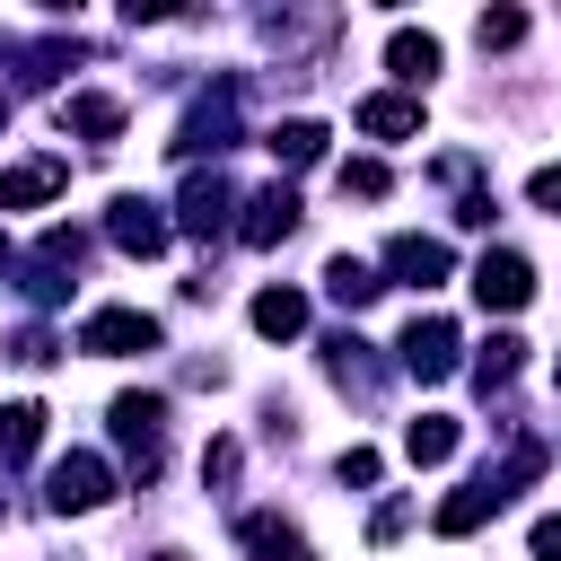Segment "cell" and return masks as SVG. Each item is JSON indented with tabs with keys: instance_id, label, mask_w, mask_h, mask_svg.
<instances>
[{
	"instance_id": "13",
	"label": "cell",
	"mask_w": 561,
	"mask_h": 561,
	"mask_svg": "<svg viewBox=\"0 0 561 561\" xmlns=\"http://www.w3.org/2000/svg\"><path fill=\"white\" fill-rule=\"evenodd\" d=\"M359 131H368V140H412V131H421V96H403V88L359 96Z\"/></svg>"
},
{
	"instance_id": "20",
	"label": "cell",
	"mask_w": 561,
	"mask_h": 561,
	"mask_svg": "<svg viewBox=\"0 0 561 561\" xmlns=\"http://www.w3.org/2000/svg\"><path fill=\"white\" fill-rule=\"evenodd\" d=\"M377 289H386V280H377L359 254H333V263H324V298H333V307H368Z\"/></svg>"
},
{
	"instance_id": "18",
	"label": "cell",
	"mask_w": 561,
	"mask_h": 561,
	"mask_svg": "<svg viewBox=\"0 0 561 561\" xmlns=\"http://www.w3.org/2000/svg\"><path fill=\"white\" fill-rule=\"evenodd\" d=\"M254 333H263V342H298V333H307V298H298V289H263V298H254Z\"/></svg>"
},
{
	"instance_id": "19",
	"label": "cell",
	"mask_w": 561,
	"mask_h": 561,
	"mask_svg": "<svg viewBox=\"0 0 561 561\" xmlns=\"http://www.w3.org/2000/svg\"><path fill=\"white\" fill-rule=\"evenodd\" d=\"M44 447V403H0V465H26Z\"/></svg>"
},
{
	"instance_id": "34",
	"label": "cell",
	"mask_w": 561,
	"mask_h": 561,
	"mask_svg": "<svg viewBox=\"0 0 561 561\" xmlns=\"http://www.w3.org/2000/svg\"><path fill=\"white\" fill-rule=\"evenodd\" d=\"M0 123H9V96H0Z\"/></svg>"
},
{
	"instance_id": "25",
	"label": "cell",
	"mask_w": 561,
	"mask_h": 561,
	"mask_svg": "<svg viewBox=\"0 0 561 561\" xmlns=\"http://www.w3.org/2000/svg\"><path fill=\"white\" fill-rule=\"evenodd\" d=\"M70 53H79V44H35V53H26V70H18V79H26V88H53V79H61V61H70Z\"/></svg>"
},
{
	"instance_id": "2",
	"label": "cell",
	"mask_w": 561,
	"mask_h": 561,
	"mask_svg": "<svg viewBox=\"0 0 561 561\" xmlns=\"http://www.w3.org/2000/svg\"><path fill=\"white\" fill-rule=\"evenodd\" d=\"M237 105H245V88L237 79H210L202 96H193V114L175 123V158H219V149H237Z\"/></svg>"
},
{
	"instance_id": "28",
	"label": "cell",
	"mask_w": 561,
	"mask_h": 561,
	"mask_svg": "<svg viewBox=\"0 0 561 561\" xmlns=\"http://www.w3.org/2000/svg\"><path fill=\"white\" fill-rule=\"evenodd\" d=\"M202 482H210V491L237 482V438H210V447H202Z\"/></svg>"
},
{
	"instance_id": "29",
	"label": "cell",
	"mask_w": 561,
	"mask_h": 561,
	"mask_svg": "<svg viewBox=\"0 0 561 561\" xmlns=\"http://www.w3.org/2000/svg\"><path fill=\"white\" fill-rule=\"evenodd\" d=\"M333 473H342V482H359V491H368V482H377V473H386V465H377V447H342V465H333Z\"/></svg>"
},
{
	"instance_id": "3",
	"label": "cell",
	"mask_w": 561,
	"mask_h": 561,
	"mask_svg": "<svg viewBox=\"0 0 561 561\" xmlns=\"http://www.w3.org/2000/svg\"><path fill=\"white\" fill-rule=\"evenodd\" d=\"M105 500H114V465L88 456V447H70V456L44 473V508H53V517H79V508H105Z\"/></svg>"
},
{
	"instance_id": "12",
	"label": "cell",
	"mask_w": 561,
	"mask_h": 561,
	"mask_svg": "<svg viewBox=\"0 0 561 561\" xmlns=\"http://www.w3.org/2000/svg\"><path fill=\"white\" fill-rule=\"evenodd\" d=\"M61 158H18V167H0V210H35V202H53L61 193Z\"/></svg>"
},
{
	"instance_id": "33",
	"label": "cell",
	"mask_w": 561,
	"mask_h": 561,
	"mask_svg": "<svg viewBox=\"0 0 561 561\" xmlns=\"http://www.w3.org/2000/svg\"><path fill=\"white\" fill-rule=\"evenodd\" d=\"M149 561H184V552H149Z\"/></svg>"
},
{
	"instance_id": "35",
	"label": "cell",
	"mask_w": 561,
	"mask_h": 561,
	"mask_svg": "<svg viewBox=\"0 0 561 561\" xmlns=\"http://www.w3.org/2000/svg\"><path fill=\"white\" fill-rule=\"evenodd\" d=\"M0 53H9V44H0Z\"/></svg>"
},
{
	"instance_id": "16",
	"label": "cell",
	"mask_w": 561,
	"mask_h": 561,
	"mask_svg": "<svg viewBox=\"0 0 561 561\" xmlns=\"http://www.w3.org/2000/svg\"><path fill=\"white\" fill-rule=\"evenodd\" d=\"M324 377H333L342 394H368V386H377V359H368V342H359V333H333V342H324Z\"/></svg>"
},
{
	"instance_id": "31",
	"label": "cell",
	"mask_w": 561,
	"mask_h": 561,
	"mask_svg": "<svg viewBox=\"0 0 561 561\" xmlns=\"http://www.w3.org/2000/svg\"><path fill=\"white\" fill-rule=\"evenodd\" d=\"M403 526H412V500H386V508H377V517H368V535H377V543H394V535H403Z\"/></svg>"
},
{
	"instance_id": "21",
	"label": "cell",
	"mask_w": 561,
	"mask_h": 561,
	"mask_svg": "<svg viewBox=\"0 0 561 561\" xmlns=\"http://www.w3.org/2000/svg\"><path fill=\"white\" fill-rule=\"evenodd\" d=\"M456 438H465V430H456L447 412H421V421L403 430V456H412V465H447V456H456Z\"/></svg>"
},
{
	"instance_id": "17",
	"label": "cell",
	"mask_w": 561,
	"mask_h": 561,
	"mask_svg": "<svg viewBox=\"0 0 561 561\" xmlns=\"http://www.w3.org/2000/svg\"><path fill=\"white\" fill-rule=\"evenodd\" d=\"M263 149H272L280 167H316V158H324V123L289 114V123H272V131H263Z\"/></svg>"
},
{
	"instance_id": "9",
	"label": "cell",
	"mask_w": 561,
	"mask_h": 561,
	"mask_svg": "<svg viewBox=\"0 0 561 561\" xmlns=\"http://www.w3.org/2000/svg\"><path fill=\"white\" fill-rule=\"evenodd\" d=\"M237 210H245V219H237V237H245L254 254H263V245H280V237L298 228V193H289V184H263V193H245Z\"/></svg>"
},
{
	"instance_id": "22",
	"label": "cell",
	"mask_w": 561,
	"mask_h": 561,
	"mask_svg": "<svg viewBox=\"0 0 561 561\" xmlns=\"http://www.w3.org/2000/svg\"><path fill=\"white\" fill-rule=\"evenodd\" d=\"M517 368H526V342H517V333H491V342L473 351V386H482V394H491V386H508Z\"/></svg>"
},
{
	"instance_id": "8",
	"label": "cell",
	"mask_w": 561,
	"mask_h": 561,
	"mask_svg": "<svg viewBox=\"0 0 561 561\" xmlns=\"http://www.w3.org/2000/svg\"><path fill=\"white\" fill-rule=\"evenodd\" d=\"M473 298H482L491 316H517V307L535 298V263H526V254H508V245H491V254L473 263Z\"/></svg>"
},
{
	"instance_id": "30",
	"label": "cell",
	"mask_w": 561,
	"mask_h": 561,
	"mask_svg": "<svg viewBox=\"0 0 561 561\" xmlns=\"http://www.w3.org/2000/svg\"><path fill=\"white\" fill-rule=\"evenodd\" d=\"M526 202H535V210H552V219H561V167H535V175H526Z\"/></svg>"
},
{
	"instance_id": "23",
	"label": "cell",
	"mask_w": 561,
	"mask_h": 561,
	"mask_svg": "<svg viewBox=\"0 0 561 561\" xmlns=\"http://www.w3.org/2000/svg\"><path fill=\"white\" fill-rule=\"evenodd\" d=\"M482 517H500V500H491V482H465L456 500H438V535H473Z\"/></svg>"
},
{
	"instance_id": "1",
	"label": "cell",
	"mask_w": 561,
	"mask_h": 561,
	"mask_svg": "<svg viewBox=\"0 0 561 561\" xmlns=\"http://www.w3.org/2000/svg\"><path fill=\"white\" fill-rule=\"evenodd\" d=\"M114 447H123V465H131V482L149 491L158 482V465H167V394H149V386H131V394H114Z\"/></svg>"
},
{
	"instance_id": "10",
	"label": "cell",
	"mask_w": 561,
	"mask_h": 561,
	"mask_svg": "<svg viewBox=\"0 0 561 561\" xmlns=\"http://www.w3.org/2000/svg\"><path fill=\"white\" fill-rule=\"evenodd\" d=\"M386 272H394V280H412V289H438V280L456 272V254H447L438 237L403 228V237H386Z\"/></svg>"
},
{
	"instance_id": "26",
	"label": "cell",
	"mask_w": 561,
	"mask_h": 561,
	"mask_svg": "<svg viewBox=\"0 0 561 561\" xmlns=\"http://www.w3.org/2000/svg\"><path fill=\"white\" fill-rule=\"evenodd\" d=\"M342 193L377 202V193H386V167H377V158H342Z\"/></svg>"
},
{
	"instance_id": "32",
	"label": "cell",
	"mask_w": 561,
	"mask_h": 561,
	"mask_svg": "<svg viewBox=\"0 0 561 561\" xmlns=\"http://www.w3.org/2000/svg\"><path fill=\"white\" fill-rule=\"evenodd\" d=\"M526 552H535V561H561V517H535V535H526Z\"/></svg>"
},
{
	"instance_id": "15",
	"label": "cell",
	"mask_w": 561,
	"mask_h": 561,
	"mask_svg": "<svg viewBox=\"0 0 561 561\" xmlns=\"http://www.w3.org/2000/svg\"><path fill=\"white\" fill-rule=\"evenodd\" d=\"M61 131H79V140H114V131H123V105L96 96V88H79V96H61Z\"/></svg>"
},
{
	"instance_id": "6",
	"label": "cell",
	"mask_w": 561,
	"mask_h": 561,
	"mask_svg": "<svg viewBox=\"0 0 561 561\" xmlns=\"http://www.w3.org/2000/svg\"><path fill=\"white\" fill-rule=\"evenodd\" d=\"M228 210H237V184H228L219 167H193L184 193H175V228H184V237H219V228H237Z\"/></svg>"
},
{
	"instance_id": "14",
	"label": "cell",
	"mask_w": 561,
	"mask_h": 561,
	"mask_svg": "<svg viewBox=\"0 0 561 561\" xmlns=\"http://www.w3.org/2000/svg\"><path fill=\"white\" fill-rule=\"evenodd\" d=\"M386 70H394L403 88H430V70H438V35H421V26H394V35H386Z\"/></svg>"
},
{
	"instance_id": "24",
	"label": "cell",
	"mask_w": 561,
	"mask_h": 561,
	"mask_svg": "<svg viewBox=\"0 0 561 561\" xmlns=\"http://www.w3.org/2000/svg\"><path fill=\"white\" fill-rule=\"evenodd\" d=\"M473 35H482V53H508V44H526V9H482Z\"/></svg>"
},
{
	"instance_id": "27",
	"label": "cell",
	"mask_w": 561,
	"mask_h": 561,
	"mask_svg": "<svg viewBox=\"0 0 561 561\" xmlns=\"http://www.w3.org/2000/svg\"><path fill=\"white\" fill-rule=\"evenodd\" d=\"M53 351H61V342H53L44 324H26V333L9 342V359H18V368H53Z\"/></svg>"
},
{
	"instance_id": "5",
	"label": "cell",
	"mask_w": 561,
	"mask_h": 561,
	"mask_svg": "<svg viewBox=\"0 0 561 561\" xmlns=\"http://www.w3.org/2000/svg\"><path fill=\"white\" fill-rule=\"evenodd\" d=\"M394 359H403L421 386H438V377H456V359H465V333H456L447 316H412V324H403V342H394Z\"/></svg>"
},
{
	"instance_id": "7",
	"label": "cell",
	"mask_w": 561,
	"mask_h": 561,
	"mask_svg": "<svg viewBox=\"0 0 561 561\" xmlns=\"http://www.w3.org/2000/svg\"><path fill=\"white\" fill-rule=\"evenodd\" d=\"M79 351H96V359H131V351H158V316H140V307H96V316L79 324Z\"/></svg>"
},
{
	"instance_id": "4",
	"label": "cell",
	"mask_w": 561,
	"mask_h": 561,
	"mask_svg": "<svg viewBox=\"0 0 561 561\" xmlns=\"http://www.w3.org/2000/svg\"><path fill=\"white\" fill-rule=\"evenodd\" d=\"M105 237H114L123 254H167L175 210H167V202H149V193H114V202H105Z\"/></svg>"
},
{
	"instance_id": "11",
	"label": "cell",
	"mask_w": 561,
	"mask_h": 561,
	"mask_svg": "<svg viewBox=\"0 0 561 561\" xmlns=\"http://www.w3.org/2000/svg\"><path fill=\"white\" fill-rule=\"evenodd\" d=\"M237 543H245V561H316V543H307L289 517H272V508L237 517Z\"/></svg>"
}]
</instances>
